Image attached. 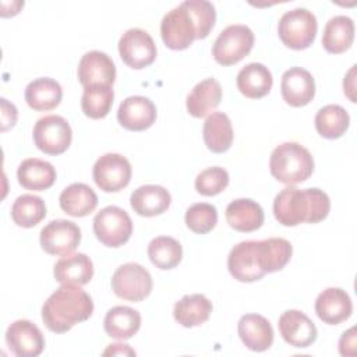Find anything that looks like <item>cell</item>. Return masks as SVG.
Masks as SVG:
<instances>
[{
  "label": "cell",
  "instance_id": "1",
  "mask_svg": "<svg viewBox=\"0 0 357 357\" xmlns=\"http://www.w3.org/2000/svg\"><path fill=\"white\" fill-rule=\"evenodd\" d=\"M216 21L215 6L206 0H185L165 14L160 35L172 50H184L195 39H205Z\"/></svg>",
  "mask_w": 357,
  "mask_h": 357
},
{
  "label": "cell",
  "instance_id": "2",
  "mask_svg": "<svg viewBox=\"0 0 357 357\" xmlns=\"http://www.w3.org/2000/svg\"><path fill=\"white\" fill-rule=\"evenodd\" d=\"M331 209V199L319 188H296L287 185L273 199V215L283 226L318 223Z\"/></svg>",
  "mask_w": 357,
  "mask_h": 357
},
{
  "label": "cell",
  "instance_id": "3",
  "mask_svg": "<svg viewBox=\"0 0 357 357\" xmlns=\"http://www.w3.org/2000/svg\"><path fill=\"white\" fill-rule=\"evenodd\" d=\"M93 312L91 296L79 286L61 284L42 307V321L56 333L70 331L75 324L86 321Z\"/></svg>",
  "mask_w": 357,
  "mask_h": 357
},
{
  "label": "cell",
  "instance_id": "4",
  "mask_svg": "<svg viewBox=\"0 0 357 357\" xmlns=\"http://www.w3.org/2000/svg\"><path fill=\"white\" fill-rule=\"evenodd\" d=\"M271 174L280 183L294 185L305 181L314 172V159L307 148L297 142L278 145L269 159Z\"/></svg>",
  "mask_w": 357,
  "mask_h": 357
},
{
  "label": "cell",
  "instance_id": "5",
  "mask_svg": "<svg viewBox=\"0 0 357 357\" xmlns=\"http://www.w3.org/2000/svg\"><path fill=\"white\" fill-rule=\"evenodd\" d=\"M318 31L315 15L307 8H293L286 11L278 24V35L284 46L303 50L312 45Z\"/></svg>",
  "mask_w": 357,
  "mask_h": 357
},
{
  "label": "cell",
  "instance_id": "6",
  "mask_svg": "<svg viewBox=\"0 0 357 357\" xmlns=\"http://www.w3.org/2000/svg\"><path fill=\"white\" fill-rule=\"evenodd\" d=\"M254 46V32L243 24L226 26L212 46L213 59L222 66H233L243 60Z\"/></svg>",
  "mask_w": 357,
  "mask_h": 357
},
{
  "label": "cell",
  "instance_id": "7",
  "mask_svg": "<svg viewBox=\"0 0 357 357\" xmlns=\"http://www.w3.org/2000/svg\"><path fill=\"white\" fill-rule=\"evenodd\" d=\"M93 233L103 245L112 248L120 247L132 234L131 218L124 209L116 205L105 206L93 218Z\"/></svg>",
  "mask_w": 357,
  "mask_h": 357
},
{
  "label": "cell",
  "instance_id": "8",
  "mask_svg": "<svg viewBox=\"0 0 357 357\" xmlns=\"http://www.w3.org/2000/svg\"><path fill=\"white\" fill-rule=\"evenodd\" d=\"M151 273L137 262H127L119 266L112 276V290L123 300L142 301L152 291Z\"/></svg>",
  "mask_w": 357,
  "mask_h": 357
},
{
  "label": "cell",
  "instance_id": "9",
  "mask_svg": "<svg viewBox=\"0 0 357 357\" xmlns=\"http://www.w3.org/2000/svg\"><path fill=\"white\" fill-rule=\"evenodd\" d=\"M32 135L36 148L46 155H60L66 152L73 139L68 121L57 114L39 119L35 123Z\"/></svg>",
  "mask_w": 357,
  "mask_h": 357
},
{
  "label": "cell",
  "instance_id": "10",
  "mask_svg": "<svg viewBox=\"0 0 357 357\" xmlns=\"http://www.w3.org/2000/svg\"><path fill=\"white\" fill-rule=\"evenodd\" d=\"M119 53L128 67L139 70L155 61L158 50L152 36L146 31L130 28L119 40Z\"/></svg>",
  "mask_w": 357,
  "mask_h": 357
},
{
  "label": "cell",
  "instance_id": "11",
  "mask_svg": "<svg viewBox=\"0 0 357 357\" xmlns=\"http://www.w3.org/2000/svg\"><path fill=\"white\" fill-rule=\"evenodd\" d=\"M92 176L102 191L117 192L131 180V165L120 153H105L95 162Z\"/></svg>",
  "mask_w": 357,
  "mask_h": 357
},
{
  "label": "cell",
  "instance_id": "12",
  "mask_svg": "<svg viewBox=\"0 0 357 357\" xmlns=\"http://www.w3.org/2000/svg\"><path fill=\"white\" fill-rule=\"evenodd\" d=\"M40 245L45 252L50 255H68L81 243L79 227L66 219H56L49 222L40 230Z\"/></svg>",
  "mask_w": 357,
  "mask_h": 357
},
{
  "label": "cell",
  "instance_id": "13",
  "mask_svg": "<svg viewBox=\"0 0 357 357\" xmlns=\"http://www.w3.org/2000/svg\"><path fill=\"white\" fill-rule=\"evenodd\" d=\"M6 343L10 351L18 357H36L45 349L40 329L28 319H17L7 328Z\"/></svg>",
  "mask_w": 357,
  "mask_h": 357
},
{
  "label": "cell",
  "instance_id": "14",
  "mask_svg": "<svg viewBox=\"0 0 357 357\" xmlns=\"http://www.w3.org/2000/svg\"><path fill=\"white\" fill-rule=\"evenodd\" d=\"M258 240H247L236 244L227 257V268L230 275L238 282H257L266 273L258 262Z\"/></svg>",
  "mask_w": 357,
  "mask_h": 357
},
{
  "label": "cell",
  "instance_id": "15",
  "mask_svg": "<svg viewBox=\"0 0 357 357\" xmlns=\"http://www.w3.org/2000/svg\"><path fill=\"white\" fill-rule=\"evenodd\" d=\"M279 332L283 340L297 349L311 346L317 339L315 324L298 310H287L279 317Z\"/></svg>",
  "mask_w": 357,
  "mask_h": 357
},
{
  "label": "cell",
  "instance_id": "16",
  "mask_svg": "<svg viewBox=\"0 0 357 357\" xmlns=\"http://www.w3.org/2000/svg\"><path fill=\"white\" fill-rule=\"evenodd\" d=\"M78 79L84 88L93 85H113L116 79V66L103 52L91 50L78 63Z\"/></svg>",
  "mask_w": 357,
  "mask_h": 357
},
{
  "label": "cell",
  "instance_id": "17",
  "mask_svg": "<svg viewBox=\"0 0 357 357\" xmlns=\"http://www.w3.org/2000/svg\"><path fill=\"white\" fill-rule=\"evenodd\" d=\"M280 92L283 100L287 105L293 107H301L314 99L315 81L311 73L305 68L291 67L282 75Z\"/></svg>",
  "mask_w": 357,
  "mask_h": 357
},
{
  "label": "cell",
  "instance_id": "18",
  "mask_svg": "<svg viewBox=\"0 0 357 357\" xmlns=\"http://www.w3.org/2000/svg\"><path fill=\"white\" fill-rule=\"evenodd\" d=\"M156 106L145 96L135 95L126 98L117 110L119 123L130 131H144L156 120Z\"/></svg>",
  "mask_w": 357,
  "mask_h": 357
},
{
  "label": "cell",
  "instance_id": "19",
  "mask_svg": "<svg viewBox=\"0 0 357 357\" xmlns=\"http://www.w3.org/2000/svg\"><path fill=\"white\" fill-rule=\"evenodd\" d=\"M315 312L322 322L328 325H339L350 318L353 303L346 290L340 287H328L318 294L315 300Z\"/></svg>",
  "mask_w": 357,
  "mask_h": 357
},
{
  "label": "cell",
  "instance_id": "20",
  "mask_svg": "<svg viewBox=\"0 0 357 357\" xmlns=\"http://www.w3.org/2000/svg\"><path fill=\"white\" fill-rule=\"evenodd\" d=\"M237 332L244 346L252 351H265L273 343V328L259 314H245L240 318Z\"/></svg>",
  "mask_w": 357,
  "mask_h": 357
},
{
  "label": "cell",
  "instance_id": "21",
  "mask_svg": "<svg viewBox=\"0 0 357 357\" xmlns=\"http://www.w3.org/2000/svg\"><path fill=\"white\" fill-rule=\"evenodd\" d=\"M54 279L61 284H74L84 286L91 282L93 276V264L92 259L84 254L64 255L54 264L53 269Z\"/></svg>",
  "mask_w": 357,
  "mask_h": 357
},
{
  "label": "cell",
  "instance_id": "22",
  "mask_svg": "<svg viewBox=\"0 0 357 357\" xmlns=\"http://www.w3.org/2000/svg\"><path fill=\"white\" fill-rule=\"evenodd\" d=\"M170 192L156 184L141 185L132 191L130 197V205L141 216L152 218L163 213L170 206Z\"/></svg>",
  "mask_w": 357,
  "mask_h": 357
},
{
  "label": "cell",
  "instance_id": "23",
  "mask_svg": "<svg viewBox=\"0 0 357 357\" xmlns=\"http://www.w3.org/2000/svg\"><path fill=\"white\" fill-rule=\"evenodd\" d=\"M264 219V209L250 198L234 199L226 206V220L237 231H254L262 226Z\"/></svg>",
  "mask_w": 357,
  "mask_h": 357
},
{
  "label": "cell",
  "instance_id": "24",
  "mask_svg": "<svg viewBox=\"0 0 357 357\" xmlns=\"http://www.w3.org/2000/svg\"><path fill=\"white\" fill-rule=\"evenodd\" d=\"M222 100V86L215 78L199 81L188 93L185 106L187 112L197 119L205 117L215 110Z\"/></svg>",
  "mask_w": 357,
  "mask_h": 357
},
{
  "label": "cell",
  "instance_id": "25",
  "mask_svg": "<svg viewBox=\"0 0 357 357\" xmlns=\"http://www.w3.org/2000/svg\"><path fill=\"white\" fill-rule=\"evenodd\" d=\"M18 183L31 191H45L50 188L56 181V169L52 163L38 159L28 158L21 162L17 169Z\"/></svg>",
  "mask_w": 357,
  "mask_h": 357
},
{
  "label": "cell",
  "instance_id": "26",
  "mask_svg": "<svg viewBox=\"0 0 357 357\" xmlns=\"http://www.w3.org/2000/svg\"><path fill=\"white\" fill-rule=\"evenodd\" d=\"M24 96L31 109L36 112H47L59 106L63 98V89L56 79L42 77L26 85Z\"/></svg>",
  "mask_w": 357,
  "mask_h": 357
},
{
  "label": "cell",
  "instance_id": "27",
  "mask_svg": "<svg viewBox=\"0 0 357 357\" xmlns=\"http://www.w3.org/2000/svg\"><path fill=\"white\" fill-rule=\"evenodd\" d=\"M238 91L250 99H259L269 93L273 78L268 67L261 63H250L244 66L236 78Z\"/></svg>",
  "mask_w": 357,
  "mask_h": 357
},
{
  "label": "cell",
  "instance_id": "28",
  "mask_svg": "<svg viewBox=\"0 0 357 357\" xmlns=\"http://www.w3.org/2000/svg\"><path fill=\"white\" fill-rule=\"evenodd\" d=\"M60 208L73 218H82L95 211L98 195L84 183H73L66 187L59 198Z\"/></svg>",
  "mask_w": 357,
  "mask_h": 357
},
{
  "label": "cell",
  "instance_id": "29",
  "mask_svg": "<svg viewBox=\"0 0 357 357\" xmlns=\"http://www.w3.org/2000/svg\"><path fill=\"white\" fill-rule=\"evenodd\" d=\"M141 326V314L127 305H116L106 312L103 328L114 339L127 340L132 337Z\"/></svg>",
  "mask_w": 357,
  "mask_h": 357
},
{
  "label": "cell",
  "instance_id": "30",
  "mask_svg": "<svg viewBox=\"0 0 357 357\" xmlns=\"http://www.w3.org/2000/svg\"><path fill=\"white\" fill-rule=\"evenodd\" d=\"M212 312V303L204 294H187L173 308V317L184 328L198 326L206 322Z\"/></svg>",
  "mask_w": 357,
  "mask_h": 357
},
{
  "label": "cell",
  "instance_id": "31",
  "mask_svg": "<svg viewBox=\"0 0 357 357\" xmlns=\"http://www.w3.org/2000/svg\"><path fill=\"white\" fill-rule=\"evenodd\" d=\"M233 127L229 116L223 112H215L204 123L202 137L206 148L213 153L226 152L233 142Z\"/></svg>",
  "mask_w": 357,
  "mask_h": 357
},
{
  "label": "cell",
  "instance_id": "32",
  "mask_svg": "<svg viewBox=\"0 0 357 357\" xmlns=\"http://www.w3.org/2000/svg\"><path fill=\"white\" fill-rule=\"evenodd\" d=\"M257 250L259 266L265 273H272L283 269L293 254V247L290 241L282 237L258 240Z\"/></svg>",
  "mask_w": 357,
  "mask_h": 357
},
{
  "label": "cell",
  "instance_id": "33",
  "mask_svg": "<svg viewBox=\"0 0 357 357\" xmlns=\"http://www.w3.org/2000/svg\"><path fill=\"white\" fill-rule=\"evenodd\" d=\"M354 39V22L347 15L332 17L322 33V46L328 53L339 54L346 52Z\"/></svg>",
  "mask_w": 357,
  "mask_h": 357
},
{
  "label": "cell",
  "instance_id": "34",
  "mask_svg": "<svg viewBox=\"0 0 357 357\" xmlns=\"http://www.w3.org/2000/svg\"><path fill=\"white\" fill-rule=\"evenodd\" d=\"M350 124V116L344 107L339 105H326L315 114V128L318 134L328 139L342 137Z\"/></svg>",
  "mask_w": 357,
  "mask_h": 357
},
{
  "label": "cell",
  "instance_id": "35",
  "mask_svg": "<svg viewBox=\"0 0 357 357\" xmlns=\"http://www.w3.org/2000/svg\"><path fill=\"white\" fill-rule=\"evenodd\" d=\"M148 257L156 268L162 271L173 269L183 258V247L173 237L159 236L149 243Z\"/></svg>",
  "mask_w": 357,
  "mask_h": 357
},
{
  "label": "cell",
  "instance_id": "36",
  "mask_svg": "<svg viewBox=\"0 0 357 357\" xmlns=\"http://www.w3.org/2000/svg\"><path fill=\"white\" fill-rule=\"evenodd\" d=\"M46 216L45 201L33 194L20 195L11 206V219L17 226L33 227Z\"/></svg>",
  "mask_w": 357,
  "mask_h": 357
},
{
  "label": "cell",
  "instance_id": "37",
  "mask_svg": "<svg viewBox=\"0 0 357 357\" xmlns=\"http://www.w3.org/2000/svg\"><path fill=\"white\" fill-rule=\"evenodd\" d=\"M114 99L110 85H93L84 88L81 98V109L89 119H103L109 114Z\"/></svg>",
  "mask_w": 357,
  "mask_h": 357
},
{
  "label": "cell",
  "instance_id": "38",
  "mask_svg": "<svg viewBox=\"0 0 357 357\" xmlns=\"http://www.w3.org/2000/svg\"><path fill=\"white\" fill-rule=\"evenodd\" d=\"M185 225L197 234L209 233L218 223V211L212 204L198 202L185 211Z\"/></svg>",
  "mask_w": 357,
  "mask_h": 357
},
{
  "label": "cell",
  "instance_id": "39",
  "mask_svg": "<svg viewBox=\"0 0 357 357\" xmlns=\"http://www.w3.org/2000/svg\"><path fill=\"white\" fill-rule=\"evenodd\" d=\"M227 184H229V173L226 169L219 166L208 167L195 177V190L197 192L205 197L220 194L222 191H225Z\"/></svg>",
  "mask_w": 357,
  "mask_h": 357
},
{
  "label": "cell",
  "instance_id": "40",
  "mask_svg": "<svg viewBox=\"0 0 357 357\" xmlns=\"http://www.w3.org/2000/svg\"><path fill=\"white\" fill-rule=\"evenodd\" d=\"M339 351L342 356L356 354V328L354 326L342 335L339 340Z\"/></svg>",
  "mask_w": 357,
  "mask_h": 357
},
{
  "label": "cell",
  "instance_id": "41",
  "mask_svg": "<svg viewBox=\"0 0 357 357\" xmlns=\"http://www.w3.org/2000/svg\"><path fill=\"white\" fill-rule=\"evenodd\" d=\"M1 119H3V127L1 130L6 131L10 127H14L17 121V107L13 103H8L7 99L1 98Z\"/></svg>",
  "mask_w": 357,
  "mask_h": 357
},
{
  "label": "cell",
  "instance_id": "42",
  "mask_svg": "<svg viewBox=\"0 0 357 357\" xmlns=\"http://www.w3.org/2000/svg\"><path fill=\"white\" fill-rule=\"evenodd\" d=\"M107 354H112V356H116V354H130V356H135V351L132 349H130L128 344H124V343H113V344H109V347L103 351V356H107Z\"/></svg>",
  "mask_w": 357,
  "mask_h": 357
},
{
  "label": "cell",
  "instance_id": "43",
  "mask_svg": "<svg viewBox=\"0 0 357 357\" xmlns=\"http://www.w3.org/2000/svg\"><path fill=\"white\" fill-rule=\"evenodd\" d=\"M354 73H356V66H353L350 68V71L347 73V75L344 77V81H343L344 95H347L351 102H356V98L353 95V92H354Z\"/></svg>",
  "mask_w": 357,
  "mask_h": 357
}]
</instances>
